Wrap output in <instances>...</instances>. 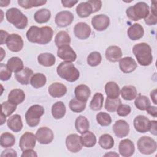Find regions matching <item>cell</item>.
I'll list each match as a JSON object with an SVG mask.
<instances>
[{
	"label": "cell",
	"mask_w": 157,
	"mask_h": 157,
	"mask_svg": "<svg viewBox=\"0 0 157 157\" xmlns=\"http://www.w3.org/2000/svg\"><path fill=\"white\" fill-rule=\"evenodd\" d=\"M5 156L17 157V152L13 149L8 148L2 151V153L1 154V157H5Z\"/></svg>",
	"instance_id": "52"
},
{
	"label": "cell",
	"mask_w": 157,
	"mask_h": 157,
	"mask_svg": "<svg viewBox=\"0 0 157 157\" xmlns=\"http://www.w3.org/2000/svg\"><path fill=\"white\" fill-rule=\"evenodd\" d=\"M17 105L9 102L5 101L1 104V113L6 117H9L16 110Z\"/></svg>",
	"instance_id": "47"
},
{
	"label": "cell",
	"mask_w": 157,
	"mask_h": 157,
	"mask_svg": "<svg viewBox=\"0 0 157 157\" xmlns=\"http://www.w3.org/2000/svg\"><path fill=\"white\" fill-rule=\"evenodd\" d=\"M104 102V96L101 93H96L90 104V109L93 111L100 110L103 106Z\"/></svg>",
	"instance_id": "38"
},
{
	"label": "cell",
	"mask_w": 157,
	"mask_h": 157,
	"mask_svg": "<svg viewBox=\"0 0 157 157\" xmlns=\"http://www.w3.org/2000/svg\"><path fill=\"white\" fill-rule=\"evenodd\" d=\"M7 66L10 69L12 72L17 73L23 69V63L22 60L17 56L10 58L7 63Z\"/></svg>",
	"instance_id": "36"
},
{
	"label": "cell",
	"mask_w": 157,
	"mask_h": 157,
	"mask_svg": "<svg viewBox=\"0 0 157 157\" xmlns=\"http://www.w3.org/2000/svg\"><path fill=\"white\" fill-rule=\"evenodd\" d=\"M75 127L77 132L81 134L85 131H88L90 123L86 117L83 115L78 116L75 121Z\"/></svg>",
	"instance_id": "35"
},
{
	"label": "cell",
	"mask_w": 157,
	"mask_h": 157,
	"mask_svg": "<svg viewBox=\"0 0 157 157\" xmlns=\"http://www.w3.org/2000/svg\"><path fill=\"white\" fill-rule=\"evenodd\" d=\"M6 120V117L4 116L3 114L1 113V125H2L4 123Z\"/></svg>",
	"instance_id": "61"
},
{
	"label": "cell",
	"mask_w": 157,
	"mask_h": 157,
	"mask_svg": "<svg viewBox=\"0 0 157 157\" xmlns=\"http://www.w3.org/2000/svg\"><path fill=\"white\" fill-rule=\"evenodd\" d=\"M117 113L120 117L128 116L131 111V108L127 104H120L117 109Z\"/></svg>",
	"instance_id": "49"
},
{
	"label": "cell",
	"mask_w": 157,
	"mask_h": 157,
	"mask_svg": "<svg viewBox=\"0 0 157 157\" xmlns=\"http://www.w3.org/2000/svg\"><path fill=\"white\" fill-rule=\"evenodd\" d=\"M120 94L124 100L131 101L137 97V91L135 86L132 85H126L121 88Z\"/></svg>",
	"instance_id": "30"
},
{
	"label": "cell",
	"mask_w": 157,
	"mask_h": 157,
	"mask_svg": "<svg viewBox=\"0 0 157 157\" xmlns=\"http://www.w3.org/2000/svg\"><path fill=\"white\" fill-rule=\"evenodd\" d=\"M48 93L53 98H61L67 93L66 86L61 83H53L48 86Z\"/></svg>",
	"instance_id": "22"
},
{
	"label": "cell",
	"mask_w": 157,
	"mask_h": 157,
	"mask_svg": "<svg viewBox=\"0 0 157 157\" xmlns=\"http://www.w3.org/2000/svg\"><path fill=\"white\" fill-rule=\"evenodd\" d=\"M144 20L145 23L148 25H155L157 23V15L151 12L148 16L144 18Z\"/></svg>",
	"instance_id": "50"
},
{
	"label": "cell",
	"mask_w": 157,
	"mask_h": 157,
	"mask_svg": "<svg viewBox=\"0 0 157 157\" xmlns=\"http://www.w3.org/2000/svg\"><path fill=\"white\" fill-rule=\"evenodd\" d=\"M6 44L8 49L13 52H18L23 47L22 37L17 34H11L8 36Z\"/></svg>",
	"instance_id": "8"
},
{
	"label": "cell",
	"mask_w": 157,
	"mask_h": 157,
	"mask_svg": "<svg viewBox=\"0 0 157 157\" xmlns=\"http://www.w3.org/2000/svg\"><path fill=\"white\" fill-rule=\"evenodd\" d=\"M66 106L62 101L54 103L52 107V114L54 118L61 119L66 114Z\"/></svg>",
	"instance_id": "31"
},
{
	"label": "cell",
	"mask_w": 157,
	"mask_h": 157,
	"mask_svg": "<svg viewBox=\"0 0 157 157\" xmlns=\"http://www.w3.org/2000/svg\"><path fill=\"white\" fill-rule=\"evenodd\" d=\"M149 13V6L144 2H139L134 6L129 7L126 10L127 17L133 21H138L142 18H145Z\"/></svg>",
	"instance_id": "5"
},
{
	"label": "cell",
	"mask_w": 157,
	"mask_h": 157,
	"mask_svg": "<svg viewBox=\"0 0 157 157\" xmlns=\"http://www.w3.org/2000/svg\"><path fill=\"white\" fill-rule=\"evenodd\" d=\"M0 33H1V42H0V44H1V45H3L4 44H6V40H7L8 36H9V34L7 31H4V30H1Z\"/></svg>",
	"instance_id": "57"
},
{
	"label": "cell",
	"mask_w": 157,
	"mask_h": 157,
	"mask_svg": "<svg viewBox=\"0 0 157 157\" xmlns=\"http://www.w3.org/2000/svg\"><path fill=\"white\" fill-rule=\"evenodd\" d=\"M91 33L90 26L85 22H79L74 28V33L75 37L79 39H86L90 37Z\"/></svg>",
	"instance_id": "15"
},
{
	"label": "cell",
	"mask_w": 157,
	"mask_h": 157,
	"mask_svg": "<svg viewBox=\"0 0 157 157\" xmlns=\"http://www.w3.org/2000/svg\"><path fill=\"white\" fill-rule=\"evenodd\" d=\"M25 99V94L21 89L12 90L8 94V101L17 105L22 103Z\"/></svg>",
	"instance_id": "26"
},
{
	"label": "cell",
	"mask_w": 157,
	"mask_h": 157,
	"mask_svg": "<svg viewBox=\"0 0 157 157\" xmlns=\"http://www.w3.org/2000/svg\"><path fill=\"white\" fill-rule=\"evenodd\" d=\"M89 2L92 6L93 9V13L98 12L102 7V1H96V0H90Z\"/></svg>",
	"instance_id": "51"
},
{
	"label": "cell",
	"mask_w": 157,
	"mask_h": 157,
	"mask_svg": "<svg viewBox=\"0 0 157 157\" xmlns=\"http://www.w3.org/2000/svg\"><path fill=\"white\" fill-rule=\"evenodd\" d=\"M33 75V71L29 67H24L20 71L15 73V77L18 82L21 85H28Z\"/></svg>",
	"instance_id": "21"
},
{
	"label": "cell",
	"mask_w": 157,
	"mask_h": 157,
	"mask_svg": "<svg viewBox=\"0 0 157 157\" xmlns=\"http://www.w3.org/2000/svg\"><path fill=\"white\" fill-rule=\"evenodd\" d=\"M135 99L134 104L140 110H146L147 107L150 105V101L148 98L146 96L142 95L140 93Z\"/></svg>",
	"instance_id": "40"
},
{
	"label": "cell",
	"mask_w": 157,
	"mask_h": 157,
	"mask_svg": "<svg viewBox=\"0 0 157 157\" xmlns=\"http://www.w3.org/2000/svg\"><path fill=\"white\" fill-rule=\"evenodd\" d=\"M36 137L39 143L41 144H48L54 138V134L52 129L47 127H41L37 129Z\"/></svg>",
	"instance_id": "11"
},
{
	"label": "cell",
	"mask_w": 157,
	"mask_h": 157,
	"mask_svg": "<svg viewBox=\"0 0 157 157\" xmlns=\"http://www.w3.org/2000/svg\"><path fill=\"white\" fill-rule=\"evenodd\" d=\"M74 20V15L72 12L64 10L58 12L55 18V21L56 25L61 28L66 27L70 25Z\"/></svg>",
	"instance_id": "12"
},
{
	"label": "cell",
	"mask_w": 157,
	"mask_h": 157,
	"mask_svg": "<svg viewBox=\"0 0 157 157\" xmlns=\"http://www.w3.org/2000/svg\"><path fill=\"white\" fill-rule=\"evenodd\" d=\"M132 52L140 65L147 66L151 64V48L147 43L141 42L136 44L132 48Z\"/></svg>",
	"instance_id": "2"
},
{
	"label": "cell",
	"mask_w": 157,
	"mask_h": 157,
	"mask_svg": "<svg viewBox=\"0 0 157 157\" xmlns=\"http://www.w3.org/2000/svg\"><path fill=\"white\" fill-rule=\"evenodd\" d=\"M0 50H1V61L3 59V58H4V56L6 55V52L4 51L3 48L2 47L0 48Z\"/></svg>",
	"instance_id": "62"
},
{
	"label": "cell",
	"mask_w": 157,
	"mask_h": 157,
	"mask_svg": "<svg viewBox=\"0 0 157 157\" xmlns=\"http://www.w3.org/2000/svg\"><path fill=\"white\" fill-rule=\"evenodd\" d=\"M47 82V78L45 75L42 73H36L33 75L30 84L34 88H40L44 86Z\"/></svg>",
	"instance_id": "37"
},
{
	"label": "cell",
	"mask_w": 157,
	"mask_h": 157,
	"mask_svg": "<svg viewBox=\"0 0 157 157\" xmlns=\"http://www.w3.org/2000/svg\"><path fill=\"white\" fill-rule=\"evenodd\" d=\"M75 98L82 102H86L91 95L90 89L86 85H79L74 90Z\"/></svg>",
	"instance_id": "25"
},
{
	"label": "cell",
	"mask_w": 157,
	"mask_h": 157,
	"mask_svg": "<svg viewBox=\"0 0 157 157\" xmlns=\"http://www.w3.org/2000/svg\"><path fill=\"white\" fill-rule=\"evenodd\" d=\"M127 34L131 40H137L144 36V30L140 24L136 23L128 28Z\"/></svg>",
	"instance_id": "23"
},
{
	"label": "cell",
	"mask_w": 157,
	"mask_h": 157,
	"mask_svg": "<svg viewBox=\"0 0 157 157\" xmlns=\"http://www.w3.org/2000/svg\"><path fill=\"white\" fill-rule=\"evenodd\" d=\"M135 129L140 133H145L149 131L150 121L144 115H138L135 117L133 121Z\"/></svg>",
	"instance_id": "17"
},
{
	"label": "cell",
	"mask_w": 157,
	"mask_h": 157,
	"mask_svg": "<svg viewBox=\"0 0 157 157\" xmlns=\"http://www.w3.org/2000/svg\"><path fill=\"white\" fill-rule=\"evenodd\" d=\"M66 145L70 152L74 153L78 152L83 147L80 136L77 134L68 135L66 139Z\"/></svg>",
	"instance_id": "10"
},
{
	"label": "cell",
	"mask_w": 157,
	"mask_h": 157,
	"mask_svg": "<svg viewBox=\"0 0 157 157\" xmlns=\"http://www.w3.org/2000/svg\"><path fill=\"white\" fill-rule=\"evenodd\" d=\"M81 142L83 146L88 148L93 147L96 144V137L94 134L87 131L82 133L80 136Z\"/></svg>",
	"instance_id": "29"
},
{
	"label": "cell",
	"mask_w": 157,
	"mask_h": 157,
	"mask_svg": "<svg viewBox=\"0 0 157 157\" xmlns=\"http://www.w3.org/2000/svg\"><path fill=\"white\" fill-rule=\"evenodd\" d=\"M53 35V31L50 26L38 27L32 26L26 32L28 40L32 43L45 45L49 43Z\"/></svg>",
	"instance_id": "1"
},
{
	"label": "cell",
	"mask_w": 157,
	"mask_h": 157,
	"mask_svg": "<svg viewBox=\"0 0 157 157\" xmlns=\"http://www.w3.org/2000/svg\"><path fill=\"white\" fill-rule=\"evenodd\" d=\"M147 113L148 114H150V115L154 117H157V108L156 106H151L150 105L149 107H147V109H146Z\"/></svg>",
	"instance_id": "56"
},
{
	"label": "cell",
	"mask_w": 157,
	"mask_h": 157,
	"mask_svg": "<svg viewBox=\"0 0 157 157\" xmlns=\"http://www.w3.org/2000/svg\"><path fill=\"white\" fill-rule=\"evenodd\" d=\"M120 104H121V101L119 98L113 99L107 97L105 102V109L109 112H114Z\"/></svg>",
	"instance_id": "44"
},
{
	"label": "cell",
	"mask_w": 157,
	"mask_h": 157,
	"mask_svg": "<svg viewBox=\"0 0 157 157\" xmlns=\"http://www.w3.org/2000/svg\"><path fill=\"white\" fill-rule=\"evenodd\" d=\"M58 75L69 82L76 81L80 77L78 70L74 66L72 62H61L56 69Z\"/></svg>",
	"instance_id": "3"
},
{
	"label": "cell",
	"mask_w": 157,
	"mask_h": 157,
	"mask_svg": "<svg viewBox=\"0 0 157 157\" xmlns=\"http://www.w3.org/2000/svg\"><path fill=\"white\" fill-rule=\"evenodd\" d=\"M44 112V108L42 105L38 104L31 105L25 113V120L27 124L30 127L37 126Z\"/></svg>",
	"instance_id": "6"
},
{
	"label": "cell",
	"mask_w": 157,
	"mask_h": 157,
	"mask_svg": "<svg viewBox=\"0 0 157 157\" xmlns=\"http://www.w3.org/2000/svg\"><path fill=\"white\" fill-rule=\"evenodd\" d=\"M105 92L108 98H118L120 94L119 86L115 82H109L105 85Z\"/></svg>",
	"instance_id": "28"
},
{
	"label": "cell",
	"mask_w": 157,
	"mask_h": 157,
	"mask_svg": "<svg viewBox=\"0 0 157 157\" xmlns=\"http://www.w3.org/2000/svg\"><path fill=\"white\" fill-rule=\"evenodd\" d=\"M102 61V56L98 52H93L90 53L87 57V63L92 67L98 66Z\"/></svg>",
	"instance_id": "45"
},
{
	"label": "cell",
	"mask_w": 157,
	"mask_h": 157,
	"mask_svg": "<svg viewBox=\"0 0 157 157\" xmlns=\"http://www.w3.org/2000/svg\"><path fill=\"white\" fill-rule=\"evenodd\" d=\"M47 1L43 0H18V4L21 7L28 9L33 7H38L44 5Z\"/></svg>",
	"instance_id": "42"
},
{
	"label": "cell",
	"mask_w": 157,
	"mask_h": 157,
	"mask_svg": "<svg viewBox=\"0 0 157 157\" xmlns=\"http://www.w3.org/2000/svg\"><path fill=\"white\" fill-rule=\"evenodd\" d=\"M63 6L64 7H68L71 8L73 7L75 4L78 2V1H73V0H63L61 1Z\"/></svg>",
	"instance_id": "55"
},
{
	"label": "cell",
	"mask_w": 157,
	"mask_h": 157,
	"mask_svg": "<svg viewBox=\"0 0 157 157\" xmlns=\"http://www.w3.org/2000/svg\"><path fill=\"white\" fill-rule=\"evenodd\" d=\"M96 121L102 126H107L112 123L110 115L106 113L101 112L96 115Z\"/></svg>",
	"instance_id": "46"
},
{
	"label": "cell",
	"mask_w": 157,
	"mask_h": 157,
	"mask_svg": "<svg viewBox=\"0 0 157 157\" xmlns=\"http://www.w3.org/2000/svg\"><path fill=\"white\" fill-rule=\"evenodd\" d=\"M110 23V19L108 16L104 14H99L94 16L91 19V25L94 29L98 31L105 30Z\"/></svg>",
	"instance_id": "13"
},
{
	"label": "cell",
	"mask_w": 157,
	"mask_h": 157,
	"mask_svg": "<svg viewBox=\"0 0 157 157\" xmlns=\"http://www.w3.org/2000/svg\"><path fill=\"white\" fill-rule=\"evenodd\" d=\"M55 43L58 48L64 45H69L71 43V37L66 31H59L55 37Z\"/></svg>",
	"instance_id": "34"
},
{
	"label": "cell",
	"mask_w": 157,
	"mask_h": 157,
	"mask_svg": "<svg viewBox=\"0 0 157 157\" xmlns=\"http://www.w3.org/2000/svg\"><path fill=\"white\" fill-rule=\"evenodd\" d=\"M38 63L45 67H50L55 64L56 59L55 56L50 53H40L37 56Z\"/></svg>",
	"instance_id": "32"
},
{
	"label": "cell",
	"mask_w": 157,
	"mask_h": 157,
	"mask_svg": "<svg viewBox=\"0 0 157 157\" xmlns=\"http://www.w3.org/2000/svg\"><path fill=\"white\" fill-rule=\"evenodd\" d=\"M156 125H157V121L156 120H151V121H150L149 131H150L151 134H152L154 136H156L157 135Z\"/></svg>",
	"instance_id": "54"
},
{
	"label": "cell",
	"mask_w": 157,
	"mask_h": 157,
	"mask_svg": "<svg viewBox=\"0 0 157 157\" xmlns=\"http://www.w3.org/2000/svg\"><path fill=\"white\" fill-rule=\"evenodd\" d=\"M137 67V64L136 61L130 56L124 57L121 58L120 60L119 67L120 70L124 73H131L133 72Z\"/></svg>",
	"instance_id": "19"
},
{
	"label": "cell",
	"mask_w": 157,
	"mask_h": 157,
	"mask_svg": "<svg viewBox=\"0 0 157 157\" xmlns=\"http://www.w3.org/2000/svg\"><path fill=\"white\" fill-rule=\"evenodd\" d=\"M118 151L120 155L123 157L131 156L135 151L134 144L130 139H123L119 144Z\"/></svg>",
	"instance_id": "16"
},
{
	"label": "cell",
	"mask_w": 157,
	"mask_h": 157,
	"mask_svg": "<svg viewBox=\"0 0 157 157\" xmlns=\"http://www.w3.org/2000/svg\"><path fill=\"white\" fill-rule=\"evenodd\" d=\"M51 17V12L47 9H41L36 11L34 15V20L38 23H47Z\"/></svg>",
	"instance_id": "33"
},
{
	"label": "cell",
	"mask_w": 157,
	"mask_h": 157,
	"mask_svg": "<svg viewBox=\"0 0 157 157\" xmlns=\"http://www.w3.org/2000/svg\"><path fill=\"white\" fill-rule=\"evenodd\" d=\"M86 102H82L81 101H79L77 98H73L69 102V108L70 109L76 113H80L83 112L86 107Z\"/></svg>",
	"instance_id": "43"
},
{
	"label": "cell",
	"mask_w": 157,
	"mask_h": 157,
	"mask_svg": "<svg viewBox=\"0 0 157 157\" xmlns=\"http://www.w3.org/2000/svg\"><path fill=\"white\" fill-rule=\"evenodd\" d=\"M21 156V157H29V156L37 157V155L36 153V151H34L33 149H29V150L23 151Z\"/></svg>",
	"instance_id": "53"
},
{
	"label": "cell",
	"mask_w": 157,
	"mask_h": 157,
	"mask_svg": "<svg viewBox=\"0 0 157 157\" xmlns=\"http://www.w3.org/2000/svg\"><path fill=\"white\" fill-rule=\"evenodd\" d=\"M10 2V1H0V6L1 7H6Z\"/></svg>",
	"instance_id": "59"
},
{
	"label": "cell",
	"mask_w": 157,
	"mask_h": 157,
	"mask_svg": "<svg viewBox=\"0 0 157 157\" xmlns=\"http://www.w3.org/2000/svg\"><path fill=\"white\" fill-rule=\"evenodd\" d=\"M6 18L10 23H12L19 29H23L27 26V17L17 8L12 7L9 9L6 12Z\"/></svg>",
	"instance_id": "4"
},
{
	"label": "cell",
	"mask_w": 157,
	"mask_h": 157,
	"mask_svg": "<svg viewBox=\"0 0 157 157\" xmlns=\"http://www.w3.org/2000/svg\"><path fill=\"white\" fill-rule=\"evenodd\" d=\"M15 143L14 136L8 132H3L0 136V145L3 148L12 147Z\"/></svg>",
	"instance_id": "39"
},
{
	"label": "cell",
	"mask_w": 157,
	"mask_h": 157,
	"mask_svg": "<svg viewBox=\"0 0 157 157\" xmlns=\"http://www.w3.org/2000/svg\"><path fill=\"white\" fill-rule=\"evenodd\" d=\"M119 156V155L116 153L114 151H110L109 153H106L104 155V156Z\"/></svg>",
	"instance_id": "60"
},
{
	"label": "cell",
	"mask_w": 157,
	"mask_h": 157,
	"mask_svg": "<svg viewBox=\"0 0 157 157\" xmlns=\"http://www.w3.org/2000/svg\"><path fill=\"white\" fill-rule=\"evenodd\" d=\"M76 12L80 18H86L93 13L92 6L88 1L80 3L76 7Z\"/></svg>",
	"instance_id": "27"
},
{
	"label": "cell",
	"mask_w": 157,
	"mask_h": 157,
	"mask_svg": "<svg viewBox=\"0 0 157 157\" xmlns=\"http://www.w3.org/2000/svg\"><path fill=\"white\" fill-rule=\"evenodd\" d=\"M139 151L144 155H151L156 150L157 144L156 141L149 136L140 137L137 142Z\"/></svg>",
	"instance_id": "7"
},
{
	"label": "cell",
	"mask_w": 157,
	"mask_h": 157,
	"mask_svg": "<svg viewBox=\"0 0 157 157\" xmlns=\"http://www.w3.org/2000/svg\"><path fill=\"white\" fill-rule=\"evenodd\" d=\"M36 135L31 132H25L20 137L19 140V147L21 151L33 149L36 143Z\"/></svg>",
	"instance_id": "9"
},
{
	"label": "cell",
	"mask_w": 157,
	"mask_h": 157,
	"mask_svg": "<svg viewBox=\"0 0 157 157\" xmlns=\"http://www.w3.org/2000/svg\"><path fill=\"white\" fill-rule=\"evenodd\" d=\"M12 76V71L8 67L7 64H0V79L2 81L8 80Z\"/></svg>",
	"instance_id": "48"
},
{
	"label": "cell",
	"mask_w": 157,
	"mask_h": 157,
	"mask_svg": "<svg viewBox=\"0 0 157 157\" xmlns=\"http://www.w3.org/2000/svg\"><path fill=\"white\" fill-rule=\"evenodd\" d=\"M58 56L64 61L73 62L77 58V55L69 45L59 47L57 50Z\"/></svg>",
	"instance_id": "14"
},
{
	"label": "cell",
	"mask_w": 157,
	"mask_h": 157,
	"mask_svg": "<svg viewBox=\"0 0 157 157\" xmlns=\"http://www.w3.org/2000/svg\"><path fill=\"white\" fill-rule=\"evenodd\" d=\"M150 97L151 99L153 101V102L155 104H157V101H156V89H154L153 90H152L150 93Z\"/></svg>",
	"instance_id": "58"
},
{
	"label": "cell",
	"mask_w": 157,
	"mask_h": 157,
	"mask_svg": "<svg viewBox=\"0 0 157 157\" xmlns=\"http://www.w3.org/2000/svg\"><path fill=\"white\" fill-rule=\"evenodd\" d=\"M8 128L15 132H20L23 128V123L21 116L15 114L10 117L7 121Z\"/></svg>",
	"instance_id": "24"
},
{
	"label": "cell",
	"mask_w": 157,
	"mask_h": 157,
	"mask_svg": "<svg viewBox=\"0 0 157 157\" xmlns=\"http://www.w3.org/2000/svg\"><path fill=\"white\" fill-rule=\"evenodd\" d=\"M112 129L115 135L119 138L126 137L129 132V125L123 120L116 121L113 125Z\"/></svg>",
	"instance_id": "18"
},
{
	"label": "cell",
	"mask_w": 157,
	"mask_h": 157,
	"mask_svg": "<svg viewBox=\"0 0 157 157\" xmlns=\"http://www.w3.org/2000/svg\"><path fill=\"white\" fill-rule=\"evenodd\" d=\"M105 56L108 61L116 63L120 60L122 56V51L119 47L111 45L106 49Z\"/></svg>",
	"instance_id": "20"
},
{
	"label": "cell",
	"mask_w": 157,
	"mask_h": 157,
	"mask_svg": "<svg viewBox=\"0 0 157 157\" xmlns=\"http://www.w3.org/2000/svg\"><path fill=\"white\" fill-rule=\"evenodd\" d=\"M99 144L105 150L110 149L114 145L113 138L110 134H102L99 139Z\"/></svg>",
	"instance_id": "41"
}]
</instances>
